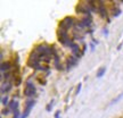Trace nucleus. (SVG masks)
<instances>
[{
    "label": "nucleus",
    "mask_w": 123,
    "mask_h": 118,
    "mask_svg": "<svg viewBox=\"0 0 123 118\" xmlns=\"http://www.w3.org/2000/svg\"><path fill=\"white\" fill-rule=\"evenodd\" d=\"M75 19L71 16H67V17L63 18L61 22H59V28L61 30H64V31H67L70 30L71 27H73L75 25Z\"/></svg>",
    "instance_id": "1"
},
{
    "label": "nucleus",
    "mask_w": 123,
    "mask_h": 118,
    "mask_svg": "<svg viewBox=\"0 0 123 118\" xmlns=\"http://www.w3.org/2000/svg\"><path fill=\"white\" fill-rule=\"evenodd\" d=\"M34 94H35V86L31 82H27L26 86L24 88V96L30 98V96H34Z\"/></svg>",
    "instance_id": "2"
},
{
    "label": "nucleus",
    "mask_w": 123,
    "mask_h": 118,
    "mask_svg": "<svg viewBox=\"0 0 123 118\" xmlns=\"http://www.w3.org/2000/svg\"><path fill=\"white\" fill-rule=\"evenodd\" d=\"M33 106H34V101L33 100H27L26 102H25V109H24V112H23L22 117L21 118H26L27 116H29V114H30L31 109L33 108Z\"/></svg>",
    "instance_id": "3"
},
{
    "label": "nucleus",
    "mask_w": 123,
    "mask_h": 118,
    "mask_svg": "<svg viewBox=\"0 0 123 118\" xmlns=\"http://www.w3.org/2000/svg\"><path fill=\"white\" fill-rule=\"evenodd\" d=\"M97 10H98V13L100 14V16L103 18H106L107 17V9H106V6L104 5L103 1H98L97 2Z\"/></svg>",
    "instance_id": "4"
},
{
    "label": "nucleus",
    "mask_w": 123,
    "mask_h": 118,
    "mask_svg": "<svg viewBox=\"0 0 123 118\" xmlns=\"http://www.w3.org/2000/svg\"><path fill=\"white\" fill-rule=\"evenodd\" d=\"M10 68H12V65H10L9 61H2V62H1V73H2V74H4L5 72H6V73L9 72Z\"/></svg>",
    "instance_id": "5"
},
{
    "label": "nucleus",
    "mask_w": 123,
    "mask_h": 118,
    "mask_svg": "<svg viewBox=\"0 0 123 118\" xmlns=\"http://www.w3.org/2000/svg\"><path fill=\"white\" fill-rule=\"evenodd\" d=\"M76 62H78V58L75 57V56H70V57H68V60H67V67L71 68L72 66L76 65Z\"/></svg>",
    "instance_id": "6"
},
{
    "label": "nucleus",
    "mask_w": 123,
    "mask_h": 118,
    "mask_svg": "<svg viewBox=\"0 0 123 118\" xmlns=\"http://www.w3.org/2000/svg\"><path fill=\"white\" fill-rule=\"evenodd\" d=\"M8 107L12 111H16V110H17V102H16L15 100H12L10 102H9Z\"/></svg>",
    "instance_id": "7"
},
{
    "label": "nucleus",
    "mask_w": 123,
    "mask_h": 118,
    "mask_svg": "<svg viewBox=\"0 0 123 118\" xmlns=\"http://www.w3.org/2000/svg\"><path fill=\"white\" fill-rule=\"evenodd\" d=\"M105 73H106V67H100L99 70L97 72V77H98V79L103 77V76L105 75Z\"/></svg>",
    "instance_id": "8"
},
{
    "label": "nucleus",
    "mask_w": 123,
    "mask_h": 118,
    "mask_svg": "<svg viewBox=\"0 0 123 118\" xmlns=\"http://www.w3.org/2000/svg\"><path fill=\"white\" fill-rule=\"evenodd\" d=\"M122 98H123V92H121V93H120V94L116 96V98H114L113 100L111 101V105H114V103H116V102H119V101L121 100Z\"/></svg>",
    "instance_id": "9"
},
{
    "label": "nucleus",
    "mask_w": 123,
    "mask_h": 118,
    "mask_svg": "<svg viewBox=\"0 0 123 118\" xmlns=\"http://www.w3.org/2000/svg\"><path fill=\"white\" fill-rule=\"evenodd\" d=\"M8 96H6L2 98V100H1V103H2V106H8L9 105V102H8Z\"/></svg>",
    "instance_id": "10"
},
{
    "label": "nucleus",
    "mask_w": 123,
    "mask_h": 118,
    "mask_svg": "<svg viewBox=\"0 0 123 118\" xmlns=\"http://www.w3.org/2000/svg\"><path fill=\"white\" fill-rule=\"evenodd\" d=\"M120 14H121V10H120L119 8H115L114 10H113V16H114V17L115 16H119Z\"/></svg>",
    "instance_id": "11"
},
{
    "label": "nucleus",
    "mask_w": 123,
    "mask_h": 118,
    "mask_svg": "<svg viewBox=\"0 0 123 118\" xmlns=\"http://www.w3.org/2000/svg\"><path fill=\"white\" fill-rule=\"evenodd\" d=\"M53 103H54V101H51V102H49V103H48L47 108H46V110H47V111H50V110H51V108H53Z\"/></svg>",
    "instance_id": "12"
},
{
    "label": "nucleus",
    "mask_w": 123,
    "mask_h": 118,
    "mask_svg": "<svg viewBox=\"0 0 123 118\" xmlns=\"http://www.w3.org/2000/svg\"><path fill=\"white\" fill-rule=\"evenodd\" d=\"M14 118H19V111H18V109L16 111H14Z\"/></svg>",
    "instance_id": "13"
},
{
    "label": "nucleus",
    "mask_w": 123,
    "mask_h": 118,
    "mask_svg": "<svg viewBox=\"0 0 123 118\" xmlns=\"http://www.w3.org/2000/svg\"><path fill=\"white\" fill-rule=\"evenodd\" d=\"M81 86H82V84L80 83L79 85H78V88H76V92H75V94H78L80 91H81Z\"/></svg>",
    "instance_id": "14"
},
{
    "label": "nucleus",
    "mask_w": 123,
    "mask_h": 118,
    "mask_svg": "<svg viewBox=\"0 0 123 118\" xmlns=\"http://www.w3.org/2000/svg\"><path fill=\"white\" fill-rule=\"evenodd\" d=\"M9 110H10V109H4V110H2V114H4V115H8Z\"/></svg>",
    "instance_id": "15"
},
{
    "label": "nucleus",
    "mask_w": 123,
    "mask_h": 118,
    "mask_svg": "<svg viewBox=\"0 0 123 118\" xmlns=\"http://www.w3.org/2000/svg\"><path fill=\"white\" fill-rule=\"evenodd\" d=\"M59 114H61V111H57L56 115H55V118H59Z\"/></svg>",
    "instance_id": "16"
},
{
    "label": "nucleus",
    "mask_w": 123,
    "mask_h": 118,
    "mask_svg": "<svg viewBox=\"0 0 123 118\" xmlns=\"http://www.w3.org/2000/svg\"><path fill=\"white\" fill-rule=\"evenodd\" d=\"M122 45H123V42H122L121 44H119V47H117V50H120V49L122 48Z\"/></svg>",
    "instance_id": "17"
}]
</instances>
